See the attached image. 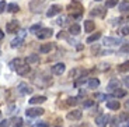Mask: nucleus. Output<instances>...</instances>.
Listing matches in <instances>:
<instances>
[{
  "instance_id": "37998d69",
  "label": "nucleus",
  "mask_w": 129,
  "mask_h": 127,
  "mask_svg": "<svg viewBox=\"0 0 129 127\" xmlns=\"http://www.w3.org/2000/svg\"><path fill=\"white\" fill-rule=\"evenodd\" d=\"M3 38H4V32L2 31V29H0V41H2V39H3Z\"/></svg>"
},
{
  "instance_id": "4c0bfd02",
  "label": "nucleus",
  "mask_w": 129,
  "mask_h": 127,
  "mask_svg": "<svg viewBox=\"0 0 129 127\" xmlns=\"http://www.w3.org/2000/svg\"><path fill=\"white\" fill-rule=\"evenodd\" d=\"M121 32H122V35H129V27H123Z\"/></svg>"
},
{
  "instance_id": "72a5a7b5",
  "label": "nucleus",
  "mask_w": 129,
  "mask_h": 127,
  "mask_svg": "<svg viewBox=\"0 0 129 127\" xmlns=\"http://www.w3.org/2000/svg\"><path fill=\"white\" fill-rule=\"evenodd\" d=\"M119 120H121V121H129V119H128V114H126V113H122V114L119 116Z\"/></svg>"
},
{
  "instance_id": "c85d7f7f",
  "label": "nucleus",
  "mask_w": 129,
  "mask_h": 127,
  "mask_svg": "<svg viewBox=\"0 0 129 127\" xmlns=\"http://www.w3.org/2000/svg\"><path fill=\"white\" fill-rule=\"evenodd\" d=\"M118 70H119V71H129V61L122 63L119 67H118Z\"/></svg>"
},
{
  "instance_id": "e433bc0d",
  "label": "nucleus",
  "mask_w": 129,
  "mask_h": 127,
  "mask_svg": "<svg viewBox=\"0 0 129 127\" xmlns=\"http://www.w3.org/2000/svg\"><path fill=\"white\" fill-rule=\"evenodd\" d=\"M6 10V2H0V14Z\"/></svg>"
},
{
  "instance_id": "f8f14e48",
  "label": "nucleus",
  "mask_w": 129,
  "mask_h": 127,
  "mask_svg": "<svg viewBox=\"0 0 129 127\" xmlns=\"http://www.w3.org/2000/svg\"><path fill=\"white\" fill-rule=\"evenodd\" d=\"M64 69H66V67H64L63 63H58V64H55V66L52 67V71H53L56 76H60V74L64 71Z\"/></svg>"
},
{
  "instance_id": "aec40b11",
  "label": "nucleus",
  "mask_w": 129,
  "mask_h": 127,
  "mask_svg": "<svg viewBox=\"0 0 129 127\" xmlns=\"http://www.w3.org/2000/svg\"><path fill=\"white\" fill-rule=\"evenodd\" d=\"M90 14H91V16H100V17H103L104 14H105V10H104L103 7H95Z\"/></svg>"
},
{
  "instance_id": "c03bdc74",
  "label": "nucleus",
  "mask_w": 129,
  "mask_h": 127,
  "mask_svg": "<svg viewBox=\"0 0 129 127\" xmlns=\"http://www.w3.org/2000/svg\"><path fill=\"white\" fill-rule=\"evenodd\" d=\"M125 108H126V109H129V99L125 102Z\"/></svg>"
},
{
  "instance_id": "79ce46f5",
  "label": "nucleus",
  "mask_w": 129,
  "mask_h": 127,
  "mask_svg": "<svg viewBox=\"0 0 129 127\" xmlns=\"http://www.w3.org/2000/svg\"><path fill=\"white\" fill-rule=\"evenodd\" d=\"M91 52H93V53H95V52H98V46H94V48L91 49Z\"/></svg>"
},
{
  "instance_id": "2f4dec72",
  "label": "nucleus",
  "mask_w": 129,
  "mask_h": 127,
  "mask_svg": "<svg viewBox=\"0 0 129 127\" xmlns=\"http://www.w3.org/2000/svg\"><path fill=\"white\" fill-rule=\"evenodd\" d=\"M34 127H49V124L46 123V121H39V123H37Z\"/></svg>"
},
{
  "instance_id": "f3484780",
  "label": "nucleus",
  "mask_w": 129,
  "mask_h": 127,
  "mask_svg": "<svg viewBox=\"0 0 129 127\" xmlns=\"http://www.w3.org/2000/svg\"><path fill=\"white\" fill-rule=\"evenodd\" d=\"M111 95L114 96V98H123V96L126 95V91L125 89H121V88H118V89H115V91L111 94Z\"/></svg>"
},
{
  "instance_id": "2eb2a0df",
  "label": "nucleus",
  "mask_w": 129,
  "mask_h": 127,
  "mask_svg": "<svg viewBox=\"0 0 129 127\" xmlns=\"http://www.w3.org/2000/svg\"><path fill=\"white\" fill-rule=\"evenodd\" d=\"M94 28H95V24H94V21H91V20L84 21V32H93Z\"/></svg>"
},
{
  "instance_id": "6ab92c4d",
  "label": "nucleus",
  "mask_w": 129,
  "mask_h": 127,
  "mask_svg": "<svg viewBox=\"0 0 129 127\" xmlns=\"http://www.w3.org/2000/svg\"><path fill=\"white\" fill-rule=\"evenodd\" d=\"M88 88H93V89H95L97 87L100 85V80L98 78H90L88 80Z\"/></svg>"
},
{
  "instance_id": "a18cd8bd",
  "label": "nucleus",
  "mask_w": 129,
  "mask_h": 127,
  "mask_svg": "<svg viewBox=\"0 0 129 127\" xmlns=\"http://www.w3.org/2000/svg\"><path fill=\"white\" fill-rule=\"evenodd\" d=\"M126 127H129V123H128V124H126Z\"/></svg>"
},
{
  "instance_id": "423d86ee",
  "label": "nucleus",
  "mask_w": 129,
  "mask_h": 127,
  "mask_svg": "<svg viewBox=\"0 0 129 127\" xmlns=\"http://www.w3.org/2000/svg\"><path fill=\"white\" fill-rule=\"evenodd\" d=\"M81 114H83V112H81V110L74 109V110H72V112H69V113H68V119H69V120H80Z\"/></svg>"
},
{
  "instance_id": "bb28decb",
  "label": "nucleus",
  "mask_w": 129,
  "mask_h": 127,
  "mask_svg": "<svg viewBox=\"0 0 129 127\" xmlns=\"http://www.w3.org/2000/svg\"><path fill=\"white\" fill-rule=\"evenodd\" d=\"M23 126V119L21 117H14L13 119V127H21Z\"/></svg>"
},
{
  "instance_id": "c756f323",
  "label": "nucleus",
  "mask_w": 129,
  "mask_h": 127,
  "mask_svg": "<svg viewBox=\"0 0 129 127\" xmlns=\"http://www.w3.org/2000/svg\"><path fill=\"white\" fill-rule=\"evenodd\" d=\"M119 53H129V43H125V45H123V46H122V48H121L119 49Z\"/></svg>"
},
{
  "instance_id": "7c9ffc66",
  "label": "nucleus",
  "mask_w": 129,
  "mask_h": 127,
  "mask_svg": "<svg viewBox=\"0 0 129 127\" xmlns=\"http://www.w3.org/2000/svg\"><path fill=\"white\" fill-rule=\"evenodd\" d=\"M77 99H79V98H76V96H74V98H69V99H68V105H70V106L76 105V103L79 102Z\"/></svg>"
},
{
  "instance_id": "5701e85b",
  "label": "nucleus",
  "mask_w": 129,
  "mask_h": 127,
  "mask_svg": "<svg viewBox=\"0 0 129 127\" xmlns=\"http://www.w3.org/2000/svg\"><path fill=\"white\" fill-rule=\"evenodd\" d=\"M70 34L79 35V34H80V25H79V24H72L70 25Z\"/></svg>"
},
{
  "instance_id": "a878e982",
  "label": "nucleus",
  "mask_w": 129,
  "mask_h": 127,
  "mask_svg": "<svg viewBox=\"0 0 129 127\" xmlns=\"http://www.w3.org/2000/svg\"><path fill=\"white\" fill-rule=\"evenodd\" d=\"M119 10L122 11V13L129 11V2H123V3H121L119 4Z\"/></svg>"
},
{
  "instance_id": "9d476101",
  "label": "nucleus",
  "mask_w": 129,
  "mask_h": 127,
  "mask_svg": "<svg viewBox=\"0 0 129 127\" xmlns=\"http://www.w3.org/2000/svg\"><path fill=\"white\" fill-rule=\"evenodd\" d=\"M27 61L24 60V59H14L11 63H10V69H13V70H17L20 66H23V64H25Z\"/></svg>"
},
{
  "instance_id": "0eeeda50",
  "label": "nucleus",
  "mask_w": 129,
  "mask_h": 127,
  "mask_svg": "<svg viewBox=\"0 0 129 127\" xmlns=\"http://www.w3.org/2000/svg\"><path fill=\"white\" fill-rule=\"evenodd\" d=\"M18 92L20 94H23V95H27V94H32V88L25 83H21L18 84Z\"/></svg>"
},
{
  "instance_id": "39448f33",
  "label": "nucleus",
  "mask_w": 129,
  "mask_h": 127,
  "mask_svg": "<svg viewBox=\"0 0 129 127\" xmlns=\"http://www.w3.org/2000/svg\"><path fill=\"white\" fill-rule=\"evenodd\" d=\"M62 11V7L60 6H58V4H53V6H51L48 9V11H46V17H53V16H56V14H59Z\"/></svg>"
},
{
  "instance_id": "b1692460",
  "label": "nucleus",
  "mask_w": 129,
  "mask_h": 127,
  "mask_svg": "<svg viewBox=\"0 0 129 127\" xmlns=\"http://www.w3.org/2000/svg\"><path fill=\"white\" fill-rule=\"evenodd\" d=\"M21 43H23V36H20V38H16L11 41V48H18V46H21Z\"/></svg>"
},
{
  "instance_id": "58836bf2",
  "label": "nucleus",
  "mask_w": 129,
  "mask_h": 127,
  "mask_svg": "<svg viewBox=\"0 0 129 127\" xmlns=\"http://www.w3.org/2000/svg\"><path fill=\"white\" fill-rule=\"evenodd\" d=\"M93 103H94L93 101H86L84 102V106H86V108H90V106H93Z\"/></svg>"
},
{
  "instance_id": "a211bd4d",
  "label": "nucleus",
  "mask_w": 129,
  "mask_h": 127,
  "mask_svg": "<svg viewBox=\"0 0 129 127\" xmlns=\"http://www.w3.org/2000/svg\"><path fill=\"white\" fill-rule=\"evenodd\" d=\"M38 60H39V54H29V56L25 59V61L28 64H34V63H37Z\"/></svg>"
},
{
  "instance_id": "4468645a",
  "label": "nucleus",
  "mask_w": 129,
  "mask_h": 127,
  "mask_svg": "<svg viewBox=\"0 0 129 127\" xmlns=\"http://www.w3.org/2000/svg\"><path fill=\"white\" fill-rule=\"evenodd\" d=\"M16 71H17V74H20V76H25V74H28V73H29V66H28V63L23 64V66H20Z\"/></svg>"
},
{
  "instance_id": "473e14b6",
  "label": "nucleus",
  "mask_w": 129,
  "mask_h": 127,
  "mask_svg": "<svg viewBox=\"0 0 129 127\" xmlns=\"http://www.w3.org/2000/svg\"><path fill=\"white\" fill-rule=\"evenodd\" d=\"M95 98H98V101H104V99H108L110 96H107V95H103V94H97Z\"/></svg>"
},
{
  "instance_id": "1a4fd4ad",
  "label": "nucleus",
  "mask_w": 129,
  "mask_h": 127,
  "mask_svg": "<svg viewBox=\"0 0 129 127\" xmlns=\"http://www.w3.org/2000/svg\"><path fill=\"white\" fill-rule=\"evenodd\" d=\"M107 108L111 109V110H118L121 108V105H119V102H118V99H111V101L107 102Z\"/></svg>"
},
{
  "instance_id": "49530a36",
  "label": "nucleus",
  "mask_w": 129,
  "mask_h": 127,
  "mask_svg": "<svg viewBox=\"0 0 129 127\" xmlns=\"http://www.w3.org/2000/svg\"><path fill=\"white\" fill-rule=\"evenodd\" d=\"M97 2H100V0H97Z\"/></svg>"
},
{
  "instance_id": "f03ea898",
  "label": "nucleus",
  "mask_w": 129,
  "mask_h": 127,
  "mask_svg": "<svg viewBox=\"0 0 129 127\" xmlns=\"http://www.w3.org/2000/svg\"><path fill=\"white\" fill-rule=\"evenodd\" d=\"M110 120H111V117L108 114H100V116L95 119V124L98 127H105L107 124L110 123Z\"/></svg>"
},
{
  "instance_id": "ea45409f",
  "label": "nucleus",
  "mask_w": 129,
  "mask_h": 127,
  "mask_svg": "<svg viewBox=\"0 0 129 127\" xmlns=\"http://www.w3.org/2000/svg\"><path fill=\"white\" fill-rule=\"evenodd\" d=\"M123 84H125L126 87H129V76L123 77Z\"/></svg>"
},
{
  "instance_id": "ddd939ff",
  "label": "nucleus",
  "mask_w": 129,
  "mask_h": 127,
  "mask_svg": "<svg viewBox=\"0 0 129 127\" xmlns=\"http://www.w3.org/2000/svg\"><path fill=\"white\" fill-rule=\"evenodd\" d=\"M121 43V39L119 38H105L104 39V45H107V46H114V45H118Z\"/></svg>"
},
{
  "instance_id": "dca6fc26",
  "label": "nucleus",
  "mask_w": 129,
  "mask_h": 127,
  "mask_svg": "<svg viewBox=\"0 0 129 127\" xmlns=\"http://www.w3.org/2000/svg\"><path fill=\"white\" fill-rule=\"evenodd\" d=\"M52 48H53L52 43H44V45H41V48H39V53H48V52L52 50Z\"/></svg>"
},
{
  "instance_id": "4be33fe9",
  "label": "nucleus",
  "mask_w": 129,
  "mask_h": 127,
  "mask_svg": "<svg viewBox=\"0 0 129 127\" xmlns=\"http://www.w3.org/2000/svg\"><path fill=\"white\" fill-rule=\"evenodd\" d=\"M18 10H20V6H18V4H16V3L7 4V11H9V13H17Z\"/></svg>"
},
{
  "instance_id": "9b49d317",
  "label": "nucleus",
  "mask_w": 129,
  "mask_h": 127,
  "mask_svg": "<svg viewBox=\"0 0 129 127\" xmlns=\"http://www.w3.org/2000/svg\"><path fill=\"white\" fill-rule=\"evenodd\" d=\"M118 88H119V81H118L116 78L111 80L110 84H108V87H107V89H108V91H111V92H114L115 89H118Z\"/></svg>"
},
{
  "instance_id": "393cba45",
  "label": "nucleus",
  "mask_w": 129,
  "mask_h": 127,
  "mask_svg": "<svg viewBox=\"0 0 129 127\" xmlns=\"http://www.w3.org/2000/svg\"><path fill=\"white\" fill-rule=\"evenodd\" d=\"M41 25H39V24H35V25H31V27H29V29H28V31L29 32H32V34H38V32L39 31H41Z\"/></svg>"
},
{
  "instance_id": "412c9836",
  "label": "nucleus",
  "mask_w": 129,
  "mask_h": 127,
  "mask_svg": "<svg viewBox=\"0 0 129 127\" xmlns=\"http://www.w3.org/2000/svg\"><path fill=\"white\" fill-rule=\"evenodd\" d=\"M101 38V32H95V34H93V35H90L87 38V43H93V42H95L97 39H100Z\"/></svg>"
},
{
  "instance_id": "6e6552de",
  "label": "nucleus",
  "mask_w": 129,
  "mask_h": 127,
  "mask_svg": "<svg viewBox=\"0 0 129 127\" xmlns=\"http://www.w3.org/2000/svg\"><path fill=\"white\" fill-rule=\"evenodd\" d=\"M45 101H46V96L38 95V96H32V98L29 99V103H31V105H39V103H44Z\"/></svg>"
},
{
  "instance_id": "f704fd0d",
  "label": "nucleus",
  "mask_w": 129,
  "mask_h": 127,
  "mask_svg": "<svg viewBox=\"0 0 129 127\" xmlns=\"http://www.w3.org/2000/svg\"><path fill=\"white\" fill-rule=\"evenodd\" d=\"M84 81H86V80H84V77H81L80 80H77V81L74 83V85H76V87H80L81 84H84Z\"/></svg>"
},
{
  "instance_id": "a19ab883",
  "label": "nucleus",
  "mask_w": 129,
  "mask_h": 127,
  "mask_svg": "<svg viewBox=\"0 0 129 127\" xmlns=\"http://www.w3.org/2000/svg\"><path fill=\"white\" fill-rule=\"evenodd\" d=\"M63 24H64V18L62 17V18L58 20V25H63Z\"/></svg>"
},
{
  "instance_id": "f257e3e1",
  "label": "nucleus",
  "mask_w": 129,
  "mask_h": 127,
  "mask_svg": "<svg viewBox=\"0 0 129 127\" xmlns=\"http://www.w3.org/2000/svg\"><path fill=\"white\" fill-rule=\"evenodd\" d=\"M44 109L42 108H28L25 110V114L28 116V117H37V116H41V114H44Z\"/></svg>"
},
{
  "instance_id": "c9c22d12",
  "label": "nucleus",
  "mask_w": 129,
  "mask_h": 127,
  "mask_svg": "<svg viewBox=\"0 0 129 127\" xmlns=\"http://www.w3.org/2000/svg\"><path fill=\"white\" fill-rule=\"evenodd\" d=\"M10 121L9 120H0V127H9Z\"/></svg>"
},
{
  "instance_id": "de8ad7c7",
  "label": "nucleus",
  "mask_w": 129,
  "mask_h": 127,
  "mask_svg": "<svg viewBox=\"0 0 129 127\" xmlns=\"http://www.w3.org/2000/svg\"><path fill=\"white\" fill-rule=\"evenodd\" d=\"M0 113H2V112H0Z\"/></svg>"
},
{
  "instance_id": "20e7f679",
  "label": "nucleus",
  "mask_w": 129,
  "mask_h": 127,
  "mask_svg": "<svg viewBox=\"0 0 129 127\" xmlns=\"http://www.w3.org/2000/svg\"><path fill=\"white\" fill-rule=\"evenodd\" d=\"M18 21L17 20H11V21L7 22L6 25V31L10 32V34H13V32H17V29H18Z\"/></svg>"
},
{
  "instance_id": "cd10ccee",
  "label": "nucleus",
  "mask_w": 129,
  "mask_h": 127,
  "mask_svg": "<svg viewBox=\"0 0 129 127\" xmlns=\"http://www.w3.org/2000/svg\"><path fill=\"white\" fill-rule=\"evenodd\" d=\"M118 4V0H107L105 2V9H111V7L116 6Z\"/></svg>"
},
{
  "instance_id": "7ed1b4c3",
  "label": "nucleus",
  "mask_w": 129,
  "mask_h": 127,
  "mask_svg": "<svg viewBox=\"0 0 129 127\" xmlns=\"http://www.w3.org/2000/svg\"><path fill=\"white\" fill-rule=\"evenodd\" d=\"M52 35H53V31H52L51 28H42L41 31L37 34L38 39H48V38H51Z\"/></svg>"
}]
</instances>
